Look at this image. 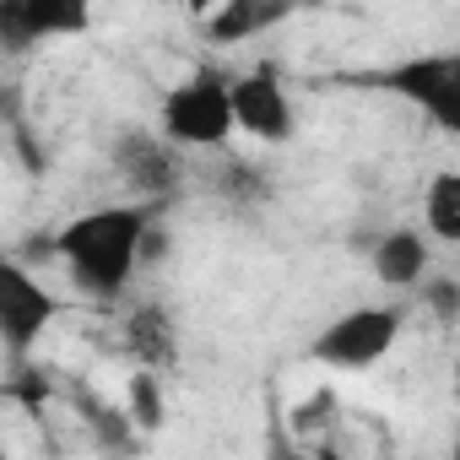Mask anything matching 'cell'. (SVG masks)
<instances>
[{
    "mask_svg": "<svg viewBox=\"0 0 460 460\" xmlns=\"http://www.w3.org/2000/svg\"><path fill=\"white\" fill-rule=\"evenodd\" d=\"M157 222V200H136V206H93L82 217H71L60 234H55V255L66 261L71 282L98 298V304H114L136 266H141V239L146 227Z\"/></svg>",
    "mask_w": 460,
    "mask_h": 460,
    "instance_id": "obj_1",
    "label": "cell"
},
{
    "mask_svg": "<svg viewBox=\"0 0 460 460\" xmlns=\"http://www.w3.org/2000/svg\"><path fill=\"white\" fill-rule=\"evenodd\" d=\"M163 136L173 146H200L217 152L234 136V103H227V76L217 71H195L190 82H179L163 98Z\"/></svg>",
    "mask_w": 460,
    "mask_h": 460,
    "instance_id": "obj_2",
    "label": "cell"
},
{
    "mask_svg": "<svg viewBox=\"0 0 460 460\" xmlns=\"http://www.w3.org/2000/svg\"><path fill=\"white\" fill-rule=\"evenodd\" d=\"M358 87H379V93H395L401 103L422 109L438 130H460V60L455 55H417V60H401L390 71H374V76H358Z\"/></svg>",
    "mask_w": 460,
    "mask_h": 460,
    "instance_id": "obj_3",
    "label": "cell"
},
{
    "mask_svg": "<svg viewBox=\"0 0 460 460\" xmlns=\"http://www.w3.org/2000/svg\"><path fill=\"white\" fill-rule=\"evenodd\" d=\"M401 325H406V304H368V309H352L341 320H331L309 358L325 363V368H374L395 341H401Z\"/></svg>",
    "mask_w": 460,
    "mask_h": 460,
    "instance_id": "obj_4",
    "label": "cell"
},
{
    "mask_svg": "<svg viewBox=\"0 0 460 460\" xmlns=\"http://www.w3.org/2000/svg\"><path fill=\"white\" fill-rule=\"evenodd\" d=\"M55 314H60L55 293L22 261H12L6 250H0V341H6V352L12 358L33 352L39 336L55 325Z\"/></svg>",
    "mask_w": 460,
    "mask_h": 460,
    "instance_id": "obj_5",
    "label": "cell"
},
{
    "mask_svg": "<svg viewBox=\"0 0 460 460\" xmlns=\"http://www.w3.org/2000/svg\"><path fill=\"white\" fill-rule=\"evenodd\" d=\"M93 28V0H0V55H28L44 39Z\"/></svg>",
    "mask_w": 460,
    "mask_h": 460,
    "instance_id": "obj_6",
    "label": "cell"
},
{
    "mask_svg": "<svg viewBox=\"0 0 460 460\" xmlns=\"http://www.w3.org/2000/svg\"><path fill=\"white\" fill-rule=\"evenodd\" d=\"M227 103H234V130L277 146L293 136V103H288V87L271 66H255L244 76L227 82Z\"/></svg>",
    "mask_w": 460,
    "mask_h": 460,
    "instance_id": "obj_7",
    "label": "cell"
},
{
    "mask_svg": "<svg viewBox=\"0 0 460 460\" xmlns=\"http://www.w3.org/2000/svg\"><path fill=\"white\" fill-rule=\"evenodd\" d=\"M114 168H119V179L141 195V200H168L173 190H179V179H184V157H179V146L168 141V136H157V130H125L119 141H114Z\"/></svg>",
    "mask_w": 460,
    "mask_h": 460,
    "instance_id": "obj_8",
    "label": "cell"
},
{
    "mask_svg": "<svg viewBox=\"0 0 460 460\" xmlns=\"http://www.w3.org/2000/svg\"><path fill=\"white\" fill-rule=\"evenodd\" d=\"M293 17V0H222V6L206 12V39L217 49H234L244 39H261L266 28Z\"/></svg>",
    "mask_w": 460,
    "mask_h": 460,
    "instance_id": "obj_9",
    "label": "cell"
},
{
    "mask_svg": "<svg viewBox=\"0 0 460 460\" xmlns=\"http://www.w3.org/2000/svg\"><path fill=\"white\" fill-rule=\"evenodd\" d=\"M125 347H130V358H136L141 368L168 374V368L179 363V325H173V314H168L163 304H141V309L125 320Z\"/></svg>",
    "mask_w": 460,
    "mask_h": 460,
    "instance_id": "obj_10",
    "label": "cell"
},
{
    "mask_svg": "<svg viewBox=\"0 0 460 460\" xmlns=\"http://www.w3.org/2000/svg\"><path fill=\"white\" fill-rule=\"evenodd\" d=\"M428 266H433V250H428V239L417 234V227H395V234H385V239L374 244V277H379L385 288L411 293V288L428 277Z\"/></svg>",
    "mask_w": 460,
    "mask_h": 460,
    "instance_id": "obj_11",
    "label": "cell"
},
{
    "mask_svg": "<svg viewBox=\"0 0 460 460\" xmlns=\"http://www.w3.org/2000/svg\"><path fill=\"white\" fill-rule=\"evenodd\" d=\"M422 227L438 244H460V173L444 168L422 190Z\"/></svg>",
    "mask_w": 460,
    "mask_h": 460,
    "instance_id": "obj_12",
    "label": "cell"
},
{
    "mask_svg": "<svg viewBox=\"0 0 460 460\" xmlns=\"http://www.w3.org/2000/svg\"><path fill=\"white\" fill-rule=\"evenodd\" d=\"M211 195L227 200V206H266V200H271V184H266V173H261L255 163H244V157H217V168H211Z\"/></svg>",
    "mask_w": 460,
    "mask_h": 460,
    "instance_id": "obj_13",
    "label": "cell"
},
{
    "mask_svg": "<svg viewBox=\"0 0 460 460\" xmlns=\"http://www.w3.org/2000/svg\"><path fill=\"white\" fill-rule=\"evenodd\" d=\"M125 411H130V422H141V428H163L168 401H163V374H157V368H136V374H130V385H125Z\"/></svg>",
    "mask_w": 460,
    "mask_h": 460,
    "instance_id": "obj_14",
    "label": "cell"
},
{
    "mask_svg": "<svg viewBox=\"0 0 460 460\" xmlns=\"http://www.w3.org/2000/svg\"><path fill=\"white\" fill-rule=\"evenodd\" d=\"M417 298H422L444 325H455V320H460V288H455L449 277H433V282L422 277V282H417Z\"/></svg>",
    "mask_w": 460,
    "mask_h": 460,
    "instance_id": "obj_15",
    "label": "cell"
}]
</instances>
